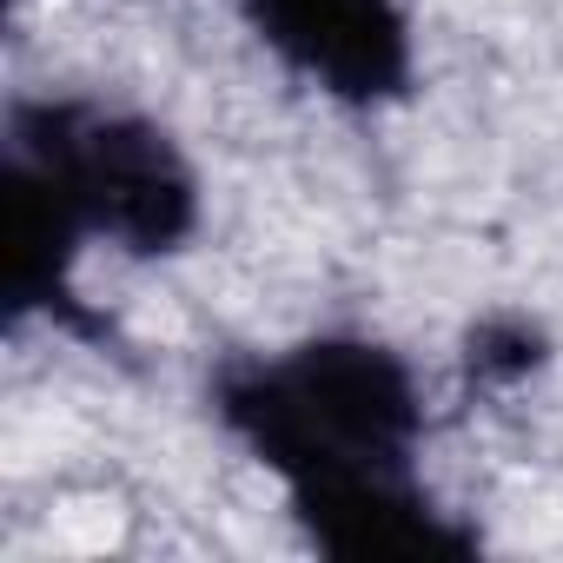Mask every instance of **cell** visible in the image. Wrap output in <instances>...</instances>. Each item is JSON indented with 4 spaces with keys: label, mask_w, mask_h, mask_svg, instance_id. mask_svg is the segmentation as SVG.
<instances>
[{
    "label": "cell",
    "mask_w": 563,
    "mask_h": 563,
    "mask_svg": "<svg viewBox=\"0 0 563 563\" xmlns=\"http://www.w3.org/2000/svg\"><path fill=\"white\" fill-rule=\"evenodd\" d=\"M239 418H252L272 464L299 477L325 530H339V517H358V550L424 543L418 530H405L411 497L398 490L411 398L385 358L325 345L239 398Z\"/></svg>",
    "instance_id": "6da1fadb"
},
{
    "label": "cell",
    "mask_w": 563,
    "mask_h": 563,
    "mask_svg": "<svg viewBox=\"0 0 563 563\" xmlns=\"http://www.w3.org/2000/svg\"><path fill=\"white\" fill-rule=\"evenodd\" d=\"M252 14L339 93H385L405 74V27L385 0H252Z\"/></svg>",
    "instance_id": "7a4b0ae2"
}]
</instances>
